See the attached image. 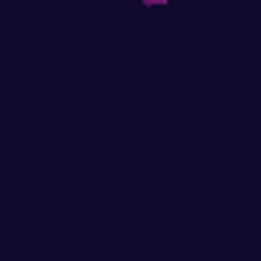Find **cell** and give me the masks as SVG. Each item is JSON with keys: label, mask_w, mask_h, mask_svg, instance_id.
Segmentation results:
<instances>
[{"label": "cell", "mask_w": 261, "mask_h": 261, "mask_svg": "<svg viewBox=\"0 0 261 261\" xmlns=\"http://www.w3.org/2000/svg\"><path fill=\"white\" fill-rule=\"evenodd\" d=\"M143 4H151V8H155V4H167V0H143Z\"/></svg>", "instance_id": "1"}]
</instances>
